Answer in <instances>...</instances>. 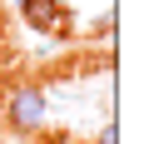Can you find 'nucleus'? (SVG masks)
Here are the masks:
<instances>
[{
  "label": "nucleus",
  "mask_w": 154,
  "mask_h": 144,
  "mask_svg": "<svg viewBox=\"0 0 154 144\" xmlns=\"http://www.w3.org/2000/svg\"><path fill=\"white\" fill-rule=\"evenodd\" d=\"M45 119H50V100H45L40 84L20 80L5 90V104H0V124L10 134H20V139H35V134L45 129Z\"/></svg>",
  "instance_id": "f257e3e1"
},
{
  "label": "nucleus",
  "mask_w": 154,
  "mask_h": 144,
  "mask_svg": "<svg viewBox=\"0 0 154 144\" xmlns=\"http://www.w3.org/2000/svg\"><path fill=\"white\" fill-rule=\"evenodd\" d=\"M20 20L40 35H55L65 25V10H60V0H20Z\"/></svg>",
  "instance_id": "f03ea898"
},
{
  "label": "nucleus",
  "mask_w": 154,
  "mask_h": 144,
  "mask_svg": "<svg viewBox=\"0 0 154 144\" xmlns=\"http://www.w3.org/2000/svg\"><path fill=\"white\" fill-rule=\"evenodd\" d=\"M94 144H119V124H114V119H104V124H100V139H94Z\"/></svg>",
  "instance_id": "7ed1b4c3"
}]
</instances>
